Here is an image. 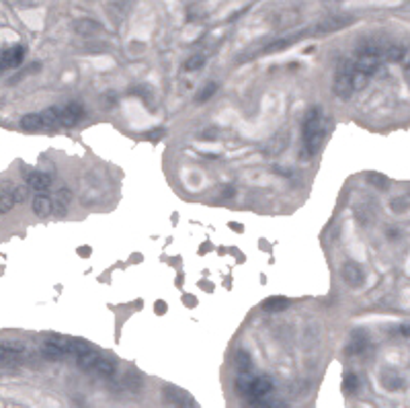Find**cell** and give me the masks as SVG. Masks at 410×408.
<instances>
[{
    "label": "cell",
    "mask_w": 410,
    "mask_h": 408,
    "mask_svg": "<svg viewBox=\"0 0 410 408\" xmlns=\"http://www.w3.org/2000/svg\"><path fill=\"white\" fill-rule=\"evenodd\" d=\"M404 74H406V80H408V84H410V66L406 68V72H404Z\"/></svg>",
    "instance_id": "cell-35"
},
{
    "label": "cell",
    "mask_w": 410,
    "mask_h": 408,
    "mask_svg": "<svg viewBox=\"0 0 410 408\" xmlns=\"http://www.w3.org/2000/svg\"><path fill=\"white\" fill-rule=\"evenodd\" d=\"M234 195H236V189H234V185H228V187H224V191H222V199H234Z\"/></svg>",
    "instance_id": "cell-29"
},
{
    "label": "cell",
    "mask_w": 410,
    "mask_h": 408,
    "mask_svg": "<svg viewBox=\"0 0 410 408\" xmlns=\"http://www.w3.org/2000/svg\"><path fill=\"white\" fill-rule=\"evenodd\" d=\"M242 408H287L283 400H275L271 396L267 398H256V400H244Z\"/></svg>",
    "instance_id": "cell-14"
},
{
    "label": "cell",
    "mask_w": 410,
    "mask_h": 408,
    "mask_svg": "<svg viewBox=\"0 0 410 408\" xmlns=\"http://www.w3.org/2000/svg\"><path fill=\"white\" fill-rule=\"evenodd\" d=\"M100 27L96 25V23H92V21H80V23H76V31L78 33H84V35H88V33H94V31H98Z\"/></svg>",
    "instance_id": "cell-27"
},
{
    "label": "cell",
    "mask_w": 410,
    "mask_h": 408,
    "mask_svg": "<svg viewBox=\"0 0 410 408\" xmlns=\"http://www.w3.org/2000/svg\"><path fill=\"white\" fill-rule=\"evenodd\" d=\"M324 119H322V111L320 107H312L308 109L303 123H301V158L308 160L314 154H318V150L324 142Z\"/></svg>",
    "instance_id": "cell-1"
},
{
    "label": "cell",
    "mask_w": 410,
    "mask_h": 408,
    "mask_svg": "<svg viewBox=\"0 0 410 408\" xmlns=\"http://www.w3.org/2000/svg\"><path fill=\"white\" fill-rule=\"evenodd\" d=\"M27 185L37 191V193H45L49 187H51V177L47 173H41V171H33L27 175Z\"/></svg>",
    "instance_id": "cell-11"
},
{
    "label": "cell",
    "mask_w": 410,
    "mask_h": 408,
    "mask_svg": "<svg viewBox=\"0 0 410 408\" xmlns=\"http://www.w3.org/2000/svg\"><path fill=\"white\" fill-rule=\"evenodd\" d=\"M162 398H164V402L166 404H170L173 408H197V402L193 400V396L189 394V392H185V390H181V388H177V386H170V384H166L164 388H162Z\"/></svg>",
    "instance_id": "cell-5"
},
{
    "label": "cell",
    "mask_w": 410,
    "mask_h": 408,
    "mask_svg": "<svg viewBox=\"0 0 410 408\" xmlns=\"http://www.w3.org/2000/svg\"><path fill=\"white\" fill-rule=\"evenodd\" d=\"M31 208H33L35 216L47 218L51 214V210H54V199H51L49 195H45V193H37L33 197V201H31Z\"/></svg>",
    "instance_id": "cell-9"
},
{
    "label": "cell",
    "mask_w": 410,
    "mask_h": 408,
    "mask_svg": "<svg viewBox=\"0 0 410 408\" xmlns=\"http://www.w3.org/2000/svg\"><path fill=\"white\" fill-rule=\"evenodd\" d=\"M82 252V257H88V254H90V250H88V246H82V250H78V254Z\"/></svg>",
    "instance_id": "cell-34"
},
{
    "label": "cell",
    "mask_w": 410,
    "mask_h": 408,
    "mask_svg": "<svg viewBox=\"0 0 410 408\" xmlns=\"http://www.w3.org/2000/svg\"><path fill=\"white\" fill-rule=\"evenodd\" d=\"M25 54L27 49L25 45H13V47H7L3 52V60H0V64H3V70H11V68H19L25 60Z\"/></svg>",
    "instance_id": "cell-7"
},
{
    "label": "cell",
    "mask_w": 410,
    "mask_h": 408,
    "mask_svg": "<svg viewBox=\"0 0 410 408\" xmlns=\"http://www.w3.org/2000/svg\"><path fill=\"white\" fill-rule=\"evenodd\" d=\"M400 334H402V336H408V338H410V322H408V324H402V326H400Z\"/></svg>",
    "instance_id": "cell-32"
},
{
    "label": "cell",
    "mask_w": 410,
    "mask_h": 408,
    "mask_svg": "<svg viewBox=\"0 0 410 408\" xmlns=\"http://www.w3.org/2000/svg\"><path fill=\"white\" fill-rule=\"evenodd\" d=\"M162 135H164V129H160V127H156V129H152V131L146 133L148 140H158V138H162Z\"/></svg>",
    "instance_id": "cell-30"
},
{
    "label": "cell",
    "mask_w": 410,
    "mask_h": 408,
    "mask_svg": "<svg viewBox=\"0 0 410 408\" xmlns=\"http://www.w3.org/2000/svg\"><path fill=\"white\" fill-rule=\"evenodd\" d=\"M367 181H369L375 189H380V191H386V189L390 187V179L384 177V175H380V173H367Z\"/></svg>",
    "instance_id": "cell-22"
},
{
    "label": "cell",
    "mask_w": 410,
    "mask_h": 408,
    "mask_svg": "<svg viewBox=\"0 0 410 408\" xmlns=\"http://www.w3.org/2000/svg\"><path fill=\"white\" fill-rule=\"evenodd\" d=\"M86 117V109L82 103L78 100H70L64 107H60V121H62V127H74L78 125L82 119Z\"/></svg>",
    "instance_id": "cell-6"
},
{
    "label": "cell",
    "mask_w": 410,
    "mask_h": 408,
    "mask_svg": "<svg viewBox=\"0 0 410 408\" xmlns=\"http://www.w3.org/2000/svg\"><path fill=\"white\" fill-rule=\"evenodd\" d=\"M301 35H295V37H285V39H277V41H273V43H269L261 54H275V52H281V49H285L287 45H291V43H295L297 39H299Z\"/></svg>",
    "instance_id": "cell-20"
},
{
    "label": "cell",
    "mask_w": 410,
    "mask_h": 408,
    "mask_svg": "<svg viewBox=\"0 0 410 408\" xmlns=\"http://www.w3.org/2000/svg\"><path fill=\"white\" fill-rule=\"evenodd\" d=\"M340 275L347 281V285H351V287H359V285L363 283V279H365L363 269L359 267V265H355V263H345L340 267Z\"/></svg>",
    "instance_id": "cell-8"
},
{
    "label": "cell",
    "mask_w": 410,
    "mask_h": 408,
    "mask_svg": "<svg viewBox=\"0 0 410 408\" xmlns=\"http://www.w3.org/2000/svg\"><path fill=\"white\" fill-rule=\"evenodd\" d=\"M92 373H96L100 378H113L117 373V361L111 359V357H107V355H100Z\"/></svg>",
    "instance_id": "cell-12"
},
{
    "label": "cell",
    "mask_w": 410,
    "mask_h": 408,
    "mask_svg": "<svg viewBox=\"0 0 410 408\" xmlns=\"http://www.w3.org/2000/svg\"><path fill=\"white\" fill-rule=\"evenodd\" d=\"M203 64H205V56L195 54V56H191V58L185 62V70H187V72H193V70L203 68Z\"/></svg>",
    "instance_id": "cell-25"
},
{
    "label": "cell",
    "mask_w": 410,
    "mask_h": 408,
    "mask_svg": "<svg viewBox=\"0 0 410 408\" xmlns=\"http://www.w3.org/2000/svg\"><path fill=\"white\" fill-rule=\"evenodd\" d=\"M41 355L45 357L47 361H64V359H68V357H72L68 336H58V334L47 336L43 341V345H41Z\"/></svg>",
    "instance_id": "cell-4"
},
{
    "label": "cell",
    "mask_w": 410,
    "mask_h": 408,
    "mask_svg": "<svg viewBox=\"0 0 410 408\" xmlns=\"http://www.w3.org/2000/svg\"><path fill=\"white\" fill-rule=\"evenodd\" d=\"M275 384L269 376H250V373H238L234 382V390L242 400H256L271 396Z\"/></svg>",
    "instance_id": "cell-2"
},
{
    "label": "cell",
    "mask_w": 410,
    "mask_h": 408,
    "mask_svg": "<svg viewBox=\"0 0 410 408\" xmlns=\"http://www.w3.org/2000/svg\"><path fill=\"white\" fill-rule=\"evenodd\" d=\"M9 195H11V199H13L15 203H23V201L29 199V193H27L25 187H11V189H9Z\"/></svg>",
    "instance_id": "cell-26"
},
{
    "label": "cell",
    "mask_w": 410,
    "mask_h": 408,
    "mask_svg": "<svg viewBox=\"0 0 410 408\" xmlns=\"http://www.w3.org/2000/svg\"><path fill=\"white\" fill-rule=\"evenodd\" d=\"M234 365H236L238 373H250V369H252V359H250L248 351H244V349H238V351H236Z\"/></svg>",
    "instance_id": "cell-17"
},
{
    "label": "cell",
    "mask_w": 410,
    "mask_h": 408,
    "mask_svg": "<svg viewBox=\"0 0 410 408\" xmlns=\"http://www.w3.org/2000/svg\"><path fill=\"white\" fill-rule=\"evenodd\" d=\"M355 74H357V70H355L353 62H349V60L338 62L336 72H334V86H332L334 94L338 98H349L353 94V90H357L355 88Z\"/></svg>",
    "instance_id": "cell-3"
},
{
    "label": "cell",
    "mask_w": 410,
    "mask_h": 408,
    "mask_svg": "<svg viewBox=\"0 0 410 408\" xmlns=\"http://www.w3.org/2000/svg\"><path fill=\"white\" fill-rule=\"evenodd\" d=\"M142 384H144V380H142V376H140V373L129 371V373L125 376V388H129L131 392H138V390L142 388Z\"/></svg>",
    "instance_id": "cell-24"
},
{
    "label": "cell",
    "mask_w": 410,
    "mask_h": 408,
    "mask_svg": "<svg viewBox=\"0 0 410 408\" xmlns=\"http://www.w3.org/2000/svg\"><path fill=\"white\" fill-rule=\"evenodd\" d=\"M367 347H369L367 334H365V332H355V334L351 336V341H349L345 353H347V355H361V353L367 351Z\"/></svg>",
    "instance_id": "cell-13"
},
{
    "label": "cell",
    "mask_w": 410,
    "mask_h": 408,
    "mask_svg": "<svg viewBox=\"0 0 410 408\" xmlns=\"http://www.w3.org/2000/svg\"><path fill=\"white\" fill-rule=\"evenodd\" d=\"M359 388H361V380H359V376L353 373V371H347L345 378H343V392L351 396V394L359 392Z\"/></svg>",
    "instance_id": "cell-19"
},
{
    "label": "cell",
    "mask_w": 410,
    "mask_h": 408,
    "mask_svg": "<svg viewBox=\"0 0 410 408\" xmlns=\"http://www.w3.org/2000/svg\"><path fill=\"white\" fill-rule=\"evenodd\" d=\"M289 308V299L287 297H281V295H275V297H269L263 301V310L265 312H281Z\"/></svg>",
    "instance_id": "cell-18"
},
{
    "label": "cell",
    "mask_w": 410,
    "mask_h": 408,
    "mask_svg": "<svg viewBox=\"0 0 410 408\" xmlns=\"http://www.w3.org/2000/svg\"><path fill=\"white\" fill-rule=\"evenodd\" d=\"M72 201V191L70 189H60L56 195H54V210L58 216H64L68 212V206Z\"/></svg>",
    "instance_id": "cell-16"
},
{
    "label": "cell",
    "mask_w": 410,
    "mask_h": 408,
    "mask_svg": "<svg viewBox=\"0 0 410 408\" xmlns=\"http://www.w3.org/2000/svg\"><path fill=\"white\" fill-rule=\"evenodd\" d=\"M13 208H15V201L11 199L9 191H5V193H3V199H0V212H3V214H9Z\"/></svg>",
    "instance_id": "cell-28"
},
{
    "label": "cell",
    "mask_w": 410,
    "mask_h": 408,
    "mask_svg": "<svg viewBox=\"0 0 410 408\" xmlns=\"http://www.w3.org/2000/svg\"><path fill=\"white\" fill-rule=\"evenodd\" d=\"M216 90H218V84L216 82H208L201 88V92L197 94V103H205V100H210L216 94Z\"/></svg>",
    "instance_id": "cell-23"
},
{
    "label": "cell",
    "mask_w": 410,
    "mask_h": 408,
    "mask_svg": "<svg viewBox=\"0 0 410 408\" xmlns=\"http://www.w3.org/2000/svg\"><path fill=\"white\" fill-rule=\"evenodd\" d=\"M27 353V347L23 343H9L5 341L3 347H0V355H3V363H9V361H17L19 357H23Z\"/></svg>",
    "instance_id": "cell-10"
},
{
    "label": "cell",
    "mask_w": 410,
    "mask_h": 408,
    "mask_svg": "<svg viewBox=\"0 0 410 408\" xmlns=\"http://www.w3.org/2000/svg\"><path fill=\"white\" fill-rule=\"evenodd\" d=\"M154 310H156V314H164L168 310V305L164 301H156V303H154Z\"/></svg>",
    "instance_id": "cell-31"
},
{
    "label": "cell",
    "mask_w": 410,
    "mask_h": 408,
    "mask_svg": "<svg viewBox=\"0 0 410 408\" xmlns=\"http://www.w3.org/2000/svg\"><path fill=\"white\" fill-rule=\"evenodd\" d=\"M382 384H384V388L386 390H400L402 386H404V380L400 378V376H396V373H392V371H384L382 373Z\"/></svg>",
    "instance_id": "cell-21"
},
{
    "label": "cell",
    "mask_w": 410,
    "mask_h": 408,
    "mask_svg": "<svg viewBox=\"0 0 410 408\" xmlns=\"http://www.w3.org/2000/svg\"><path fill=\"white\" fill-rule=\"evenodd\" d=\"M21 127L25 131H45V123H43L41 111L39 113H27V115H23Z\"/></svg>",
    "instance_id": "cell-15"
},
{
    "label": "cell",
    "mask_w": 410,
    "mask_h": 408,
    "mask_svg": "<svg viewBox=\"0 0 410 408\" xmlns=\"http://www.w3.org/2000/svg\"><path fill=\"white\" fill-rule=\"evenodd\" d=\"M230 228L236 230V232H244V226H240V224H236V222H230Z\"/></svg>",
    "instance_id": "cell-33"
}]
</instances>
